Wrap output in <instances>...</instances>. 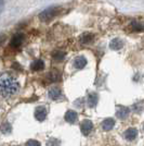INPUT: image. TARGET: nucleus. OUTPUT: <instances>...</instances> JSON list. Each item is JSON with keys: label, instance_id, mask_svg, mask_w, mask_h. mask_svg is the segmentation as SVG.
<instances>
[{"label": "nucleus", "instance_id": "nucleus-11", "mask_svg": "<svg viewBox=\"0 0 144 146\" xmlns=\"http://www.w3.org/2000/svg\"><path fill=\"white\" fill-rule=\"evenodd\" d=\"M114 125H115V120L112 119V118H107V119H105V120L102 122V129L104 131H109V130H112V129L114 128Z\"/></svg>", "mask_w": 144, "mask_h": 146}, {"label": "nucleus", "instance_id": "nucleus-7", "mask_svg": "<svg viewBox=\"0 0 144 146\" xmlns=\"http://www.w3.org/2000/svg\"><path fill=\"white\" fill-rule=\"evenodd\" d=\"M129 115V108L128 107H125V106H118L117 107V111H116V116L118 117L119 119L124 120L126 119Z\"/></svg>", "mask_w": 144, "mask_h": 146}, {"label": "nucleus", "instance_id": "nucleus-21", "mask_svg": "<svg viewBox=\"0 0 144 146\" xmlns=\"http://www.w3.org/2000/svg\"><path fill=\"white\" fill-rule=\"evenodd\" d=\"M10 130H11V127H10V124H9V123H5V124L1 127V131H2L3 133L10 132Z\"/></svg>", "mask_w": 144, "mask_h": 146}, {"label": "nucleus", "instance_id": "nucleus-1", "mask_svg": "<svg viewBox=\"0 0 144 146\" xmlns=\"http://www.w3.org/2000/svg\"><path fill=\"white\" fill-rule=\"evenodd\" d=\"M20 90V84L10 73L0 74V97L10 98L14 96Z\"/></svg>", "mask_w": 144, "mask_h": 146}, {"label": "nucleus", "instance_id": "nucleus-24", "mask_svg": "<svg viewBox=\"0 0 144 146\" xmlns=\"http://www.w3.org/2000/svg\"><path fill=\"white\" fill-rule=\"evenodd\" d=\"M0 110H1V109H0Z\"/></svg>", "mask_w": 144, "mask_h": 146}, {"label": "nucleus", "instance_id": "nucleus-18", "mask_svg": "<svg viewBox=\"0 0 144 146\" xmlns=\"http://www.w3.org/2000/svg\"><path fill=\"white\" fill-rule=\"evenodd\" d=\"M50 81H52V82H56V81H59L61 78V74L56 70H53L52 72L50 73Z\"/></svg>", "mask_w": 144, "mask_h": 146}, {"label": "nucleus", "instance_id": "nucleus-6", "mask_svg": "<svg viewBox=\"0 0 144 146\" xmlns=\"http://www.w3.org/2000/svg\"><path fill=\"white\" fill-rule=\"evenodd\" d=\"M35 118H36L38 121H43L47 117V110L45 107H37L35 109Z\"/></svg>", "mask_w": 144, "mask_h": 146}, {"label": "nucleus", "instance_id": "nucleus-12", "mask_svg": "<svg viewBox=\"0 0 144 146\" xmlns=\"http://www.w3.org/2000/svg\"><path fill=\"white\" fill-rule=\"evenodd\" d=\"M65 120L67 122H69V123H75V121L77 120V118H78V116H77V112H75L74 110H68L67 112L65 113Z\"/></svg>", "mask_w": 144, "mask_h": 146}, {"label": "nucleus", "instance_id": "nucleus-22", "mask_svg": "<svg viewBox=\"0 0 144 146\" xmlns=\"http://www.w3.org/2000/svg\"><path fill=\"white\" fill-rule=\"evenodd\" d=\"M6 42V36L5 35H0V46Z\"/></svg>", "mask_w": 144, "mask_h": 146}, {"label": "nucleus", "instance_id": "nucleus-15", "mask_svg": "<svg viewBox=\"0 0 144 146\" xmlns=\"http://www.w3.org/2000/svg\"><path fill=\"white\" fill-rule=\"evenodd\" d=\"M98 100H99V97H98V94L96 93H91L90 95L88 96V99H87V103H88V106L89 107H94L96 104H98Z\"/></svg>", "mask_w": 144, "mask_h": 146}, {"label": "nucleus", "instance_id": "nucleus-8", "mask_svg": "<svg viewBox=\"0 0 144 146\" xmlns=\"http://www.w3.org/2000/svg\"><path fill=\"white\" fill-rule=\"evenodd\" d=\"M49 97L51 99H53V100H59V99L62 98V92L58 87H52L49 91Z\"/></svg>", "mask_w": 144, "mask_h": 146}, {"label": "nucleus", "instance_id": "nucleus-2", "mask_svg": "<svg viewBox=\"0 0 144 146\" xmlns=\"http://www.w3.org/2000/svg\"><path fill=\"white\" fill-rule=\"evenodd\" d=\"M61 11V8L59 7H51V8H48L46 10H43L40 14H39V19L43 21V22H48V21H51L52 19H54Z\"/></svg>", "mask_w": 144, "mask_h": 146}, {"label": "nucleus", "instance_id": "nucleus-9", "mask_svg": "<svg viewBox=\"0 0 144 146\" xmlns=\"http://www.w3.org/2000/svg\"><path fill=\"white\" fill-rule=\"evenodd\" d=\"M86 64H87V59L84 58V56H79V57H77L76 59H75V61H74V66H75V68L76 69H84V67H86Z\"/></svg>", "mask_w": 144, "mask_h": 146}, {"label": "nucleus", "instance_id": "nucleus-23", "mask_svg": "<svg viewBox=\"0 0 144 146\" xmlns=\"http://www.w3.org/2000/svg\"><path fill=\"white\" fill-rule=\"evenodd\" d=\"M3 6H5L3 1H2V0H0V12L2 11V9H3Z\"/></svg>", "mask_w": 144, "mask_h": 146}, {"label": "nucleus", "instance_id": "nucleus-19", "mask_svg": "<svg viewBox=\"0 0 144 146\" xmlns=\"http://www.w3.org/2000/svg\"><path fill=\"white\" fill-rule=\"evenodd\" d=\"M47 146H61L60 142L56 140V139H50L47 142Z\"/></svg>", "mask_w": 144, "mask_h": 146}, {"label": "nucleus", "instance_id": "nucleus-16", "mask_svg": "<svg viewBox=\"0 0 144 146\" xmlns=\"http://www.w3.org/2000/svg\"><path fill=\"white\" fill-rule=\"evenodd\" d=\"M65 58V52L63 51H54L52 52V59L55 61H62Z\"/></svg>", "mask_w": 144, "mask_h": 146}, {"label": "nucleus", "instance_id": "nucleus-17", "mask_svg": "<svg viewBox=\"0 0 144 146\" xmlns=\"http://www.w3.org/2000/svg\"><path fill=\"white\" fill-rule=\"evenodd\" d=\"M131 29L132 31H143L144 30V25L142 23H140V22H137V21H133L131 23Z\"/></svg>", "mask_w": 144, "mask_h": 146}, {"label": "nucleus", "instance_id": "nucleus-14", "mask_svg": "<svg viewBox=\"0 0 144 146\" xmlns=\"http://www.w3.org/2000/svg\"><path fill=\"white\" fill-rule=\"evenodd\" d=\"M122 46H124V43H122V40L119 39V38H114L111 44H109V47L111 49H113V50H120V49L122 48Z\"/></svg>", "mask_w": 144, "mask_h": 146}, {"label": "nucleus", "instance_id": "nucleus-10", "mask_svg": "<svg viewBox=\"0 0 144 146\" xmlns=\"http://www.w3.org/2000/svg\"><path fill=\"white\" fill-rule=\"evenodd\" d=\"M137 136H138V131L133 128L128 129L126 132H125V137H126V140H128V141L135 140Z\"/></svg>", "mask_w": 144, "mask_h": 146}, {"label": "nucleus", "instance_id": "nucleus-13", "mask_svg": "<svg viewBox=\"0 0 144 146\" xmlns=\"http://www.w3.org/2000/svg\"><path fill=\"white\" fill-rule=\"evenodd\" d=\"M43 68H45V63L42 60H35L30 64L31 71H40V70H43Z\"/></svg>", "mask_w": 144, "mask_h": 146}, {"label": "nucleus", "instance_id": "nucleus-20", "mask_svg": "<svg viewBox=\"0 0 144 146\" xmlns=\"http://www.w3.org/2000/svg\"><path fill=\"white\" fill-rule=\"evenodd\" d=\"M25 146H40V143L36 140H29L26 142Z\"/></svg>", "mask_w": 144, "mask_h": 146}, {"label": "nucleus", "instance_id": "nucleus-5", "mask_svg": "<svg viewBox=\"0 0 144 146\" xmlns=\"http://www.w3.org/2000/svg\"><path fill=\"white\" fill-rule=\"evenodd\" d=\"M94 34H92V33H84V34H81V36L79 38V42L81 44H84V45H90L93 40H94Z\"/></svg>", "mask_w": 144, "mask_h": 146}, {"label": "nucleus", "instance_id": "nucleus-3", "mask_svg": "<svg viewBox=\"0 0 144 146\" xmlns=\"http://www.w3.org/2000/svg\"><path fill=\"white\" fill-rule=\"evenodd\" d=\"M80 130L84 135H89L93 130V123L90 120H84L80 124Z\"/></svg>", "mask_w": 144, "mask_h": 146}, {"label": "nucleus", "instance_id": "nucleus-4", "mask_svg": "<svg viewBox=\"0 0 144 146\" xmlns=\"http://www.w3.org/2000/svg\"><path fill=\"white\" fill-rule=\"evenodd\" d=\"M24 42V35L23 34H15L14 36L12 37L11 42H10V45L13 48H18L20 47Z\"/></svg>", "mask_w": 144, "mask_h": 146}]
</instances>
